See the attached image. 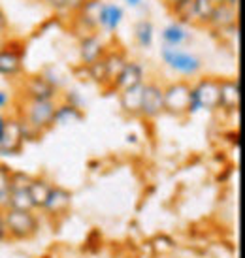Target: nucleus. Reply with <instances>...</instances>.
<instances>
[{"label":"nucleus","mask_w":245,"mask_h":258,"mask_svg":"<svg viewBox=\"0 0 245 258\" xmlns=\"http://www.w3.org/2000/svg\"><path fill=\"white\" fill-rule=\"evenodd\" d=\"M55 100H27L23 98L19 104L17 119L42 136L43 132L53 128V115H55Z\"/></svg>","instance_id":"obj_1"},{"label":"nucleus","mask_w":245,"mask_h":258,"mask_svg":"<svg viewBox=\"0 0 245 258\" xmlns=\"http://www.w3.org/2000/svg\"><path fill=\"white\" fill-rule=\"evenodd\" d=\"M4 222L8 239L14 241H29L40 232V217L36 215V211L4 209Z\"/></svg>","instance_id":"obj_2"},{"label":"nucleus","mask_w":245,"mask_h":258,"mask_svg":"<svg viewBox=\"0 0 245 258\" xmlns=\"http://www.w3.org/2000/svg\"><path fill=\"white\" fill-rule=\"evenodd\" d=\"M219 108V78H202L191 85L187 117L200 111H215Z\"/></svg>","instance_id":"obj_3"},{"label":"nucleus","mask_w":245,"mask_h":258,"mask_svg":"<svg viewBox=\"0 0 245 258\" xmlns=\"http://www.w3.org/2000/svg\"><path fill=\"white\" fill-rule=\"evenodd\" d=\"M160 58L170 70H173L179 76H185V78H193V76H198L204 68V60L198 55L191 53V51H185L181 47H168V45H162L160 47Z\"/></svg>","instance_id":"obj_4"},{"label":"nucleus","mask_w":245,"mask_h":258,"mask_svg":"<svg viewBox=\"0 0 245 258\" xmlns=\"http://www.w3.org/2000/svg\"><path fill=\"white\" fill-rule=\"evenodd\" d=\"M189 93H191V83L187 81H173L164 87V113L172 117H187L189 106Z\"/></svg>","instance_id":"obj_5"},{"label":"nucleus","mask_w":245,"mask_h":258,"mask_svg":"<svg viewBox=\"0 0 245 258\" xmlns=\"http://www.w3.org/2000/svg\"><path fill=\"white\" fill-rule=\"evenodd\" d=\"M70 208H72V192L63 185L53 183L49 196H47L45 204L42 206V209H40V213H43L49 219H63V217L68 215Z\"/></svg>","instance_id":"obj_6"},{"label":"nucleus","mask_w":245,"mask_h":258,"mask_svg":"<svg viewBox=\"0 0 245 258\" xmlns=\"http://www.w3.org/2000/svg\"><path fill=\"white\" fill-rule=\"evenodd\" d=\"M164 113V87L159 81H145L144 94H142V113L140 117L145 119H157Z\"/></svg>","instance_id":"obj_7"},{"label":"nucleus","mask_w":245,"mask_h":258,"mask_svg":"<svg viewBox=\"0 0 245 258\" xmlns=\"http://www.w3.org/2000/svg\"><path fill=\"white\" fill-rule=\"evenodd\" d=\"M21 94L27 100H55L58 89L55 85H51L42 74H38V76H30L23 81Z\"/></svg>","instance_id":"obj_8"},{"label":"nucleus","mask_w":245,"mask_h":258,"mask_svg":"<svg viewBox=\"0 0 245 258\" xmlns=\"http://www.w3.org/2000/svg\"><path fill=\"white\" fill-rule=\"evenodd\" d=\"M23 134H21V126H19V121L17 117H8L6 128L0 136V155L4 157H14V155H19L23 149Z\"/></svg>","instance_id":"obj_9"},{"label":"nucleus","mask_w":245,"mask_h":258,"mask_svg":"<svg viewBox=\"0 0 245 258\" xmlns=\"http://www.w3.org/2000/svg\"><path fill=\"white\" fill-rule=\"evenodd\" d=\"M241 93L239 81L234 78H219V108L226 113H236L239 109Z\"/></svg>","instance_id":"obj_10"},{"label":"nucleus","mask_w":245,"mask_h":258,"mask_svg":"<svg viewBox=\"0 0 245 258\" xmlns=\"http://www.w3.org/2000/svg\"><path fill=\"white\" fill-rule=\"evenodd\" d=\"M23 70V47L8 40L0 49V76L15 78Z\"/></svg>","instance_id":"obj_11"},{"label":"nucleus","mask_w":245,"mask_h":258,"mask_svg":"<svg viewBox=\"0 0 245 258\" xmlns=\"http://www.w3.org/2000/svg\"><path fill=\"white\" fill-rule=\"evenodd\" d=\"M145 83V68L138 60H127L125 68L121 70V74L117 76L115 83L111 85V91L115 93H121L125 89H130V87H136Z\"/></svg>","instance_id":"obj_12"},{"label":"nucleus","mask_w":245,"mask_h":258,"mask_svg":"<svg viewBox=\"0 0 245 258\" xmlns=\"http://www.w3.org/2000/svg\"><path fill=\"white\" fill-rule=\"evenodd\" d=\"M127 55L122 49H106L104 57H102V64H104V87L111 91V85L115 83L117 76L127 64Z\"/></svg>","instance_id":"obj_13"},{"label":"nucleus","mask_w":245,"mask_h":258,"mask_svg":"<svg viewBox=\"0 0 245 258\" xmlns=\"http://www.w3.org/2000/svg\"><path fill=\"white\" fill-rule=\"evenodd\" d=\"M238 25V8L230 6L226 2H221V4H215V10L211 14V19H209L208 27H211L213 30L221 32V30L232 29Z\"/></svg>","instance_id":"obj_14"},{"label":"nucleus","mask_w":245,"mask_h":258,"mask_svg":"<svg viewBox=\"0 0 245 258\" xmlns=\"http://www.w3.org/2000/svg\"><path fill=\"white\" fill-rule=\"evenodd\" d=\"M106 53V47L102 40L98 38V34H89V36H83L80 42V55H81V64L91 66L93 62H96L98 58L104 57Z\"/></svg>","instance_id":"obj_15"},{"label":"nucleus","mask_w":245,"mask_h":258,"mask_svg":"<svg viewBox=\"0 0 245 258\" xmlns=\"http://www.w3.org/2000/svg\"><path fill=\"white\" fill-rule=\"evenodd\" d=\"M142 94H144V83L136 87H130L119 93V106L122 113L129 117H140L142 113Z\"/></svg>","instance_id":"obj_16"},{"label":"nucleus","mask_w":245,"mask_h":258,"mask_svg":"<svg viewBox=\"0 0 245 258\" xmlns=\"http://www.w3.org/2000/svg\"><path fill=\"white\" fill-rule=\"evenodd\" d=\"M122 17H125V12H122L121 6H117V4H102L96 23H98L100 29L113 34L122 23Z\"/></svg>","instance_id":"obj_17"},{"label":"nucleus","mask_w":245,"mask_h":258,"mask_svg":"<svg viewBox=\"0 0 245 258\" xmlns=\"http://www.w3.org/2000/svg\"><path fill=\"white\" fill-rule=\"evenodd\" d=\"M191 40H193L191 32L181 23H170L162 30V43L168 45V47H181V45H185Z\"/></svg>","instance_id":"obj_18"},{"label":"nucleus","mask_w":245,"mask_h":258,"mask_svg":"<svg viewBox=\"0 0 245 258\" xmlns=\"http://www.w3.org/2000/svg\"><path fill=\"white\" fill-rule=\"evenodd\" d=\"M51 181H47L45 177H40V175H34L32 181H30L29 185V194H30V200H32V206L36 211L42 209V206L45 204L47 200V196H49V190H51Z\"/></svg>","instance_id":"obj_19"},{"label":"nucleus","mask_w":245,"mask_h":258,"mask_svg":"<svg viewBox=\"0 0 245 258\" xmlns=\"http://www.w3.org/2000/svg\"><path fill=\"white\" fill-rule=\"evenodd\" d=\"M83 119V111L80 106H74L68 102H60L55 106V115H53V126L55 124H68V122H78Z\"/></svg>","instance_id":"obj_20"},{"label":"nucleus","mask_w":245,"mask_h":258,"mask_svg":"<svg viewBox=\"0 0 245 258\" xmlns=\"http://www.w3.org/2000/svg\"><path fill=\"white\" fill-rule=\"evenodd\" d=\"M4 209H15V211H36L30 200L29 188H19V190H10L8 202Z\"/></svg>","instance_id":"obj_21"},{"label":"nucleus","mask_w":245,"mask_h":258,"mask_svg":"<svg viewBox=\"0 0 245 258\" xmlns=\"http://www.w3.org/2000/svg\"><path fill=\"white\" fill-rule=\"evenodd\" d=\"M134 40H136L138 47L142 49H149L155 40V27L149 19H140L134 27Z\"/></svg>","instance_id":"obj_22"},{"label":"nucleus","mask_w":245,"mask_h":258,"mask_svg":"<svg viewBox=\"0 0 245 258\" xmlns=\"http://www.w3.org/2000/svg\"><path fill=\"white\" fill-rule=\"evenodd\" d=\"M172 14L181 25H195V2L193 0H177L170 6Z\"/></svg>","instance_id":"obj_23"},{"label":"nucleus","mask_w":245,"mask_h":258,"mask_svg":"<svg viewBox=\"0 0 245 258\" xmlns=\"http://www.w3.org/2000/svg\"><path fill=\"white\" fill-rule=\"evenodd\" d=\"M193 2H195V25L206 27L215 10V2L213 0H193Z\"/></svg>","instance_id":"obj_24"},{"label":"nucleus","mask_w":245,"mask_h":258,"mask_svg":"<svg viewBox=\"0 0 245 258\" xmlns=\"http://www.w3.org/2000/svg\"><path fill=\"white\" fill-rule=\"evenodd\" d=\"M10 173H12V168L0 162V209L6 208L8 194H10Z\"/></svg>","instance_id":"obj_25"},{"label":"nucleus","mask_w":245,"mask_h":258,"mask_svg":"<svg viewBox=\"0 0 245 258\" xmlns=\"http://www.w3.org/2000/svg\"><path fill=\"white\" fill-rule=\"evenodd\" d=\"M34 175L25 172H14L10 173V190H19V188H29L30 181H32Z\"/></svg>","instance_id":"obj_26"},{"label":"nucleus","mask_w":245,"mask_h":258,"mask_svg":"<svg viewBox=\"0 0 245 258\" xmlns=\"http://www.w3.org/2000/svg\"><path fill=\"white\" fill-rule=\"evenodd\" d=\"M8 42V19L6 14L0 10V49L6 45Z\"/></svg>","instance_id":"obj_27"},{"label":"nucleus","mask_w":245,"mask_h":258,"mask_svg":"<svg viewBox=\"0 0 245 258\" xmlns=\"http://www.w3.org/2000/svg\"><path fill=\"white\" fill-rule=\"evenodd\" d=\"M87 0H65V10H70V12H80L81 8L85 6Z\"/></svg>","instance_id":"obj_28"},{"label":"nucleus","mask_w":245,"mask_h":258,"mask_svg":"<svg viewBox=\"0 0 245 258\" xmlns=\"http://www.w3.org/2000/svg\"><path fill=\"white\" fill-rule=\"evenodd\" d=\"M8 239V234H6V222H4V209H0V243Z\"/></svg>","instance_id":"obj_29"},{"label":"nucleus","mask_w":245,"mask_h":258,"mask_svg":"<svg viewBox=\"0 0 245 258\" xmlns=\"http://www.w3.org/2000/svg\"><path fill=\"white\" fill-rule=\"evenodd\" d=\"M12 102V96L6 93V91H0V111L8 108V104Z\"/></svg>","instance_id":"obj_30"},{"label":"nucleus","mask_w":245,"mask_h":258,"mask_svg":"<svg viewBox=\"0 0 245 258\" xmlns=\"http://www.w3.org/2000/svg\"><path fill=\"white\" fill-rule=\"evenodd\" d=\"M47 6L51 8V10H65V0H43Z\"/></svg>","instance_id":"obj_31"},{"label":"nucleus","mask_w":245,"mask_h":258,"mask_svg":"<svg viewBox=\"0 0 245 258\" xmlns=\"http://www.w3.org/2000/svg\"><path fill=\"white\" fill-rule=\"evenodd\" d=\"M6 122H8V117L0 111V136H2V132H4V128H6Z\"/></svg>","instance_id":"obj_32"},{"label":"nucleus","mask_w":245,"mask_h":258,"mask_svg":"<svg viewBox=\"0 0 245 258\" xmlns=\"http://www.w3.org/2000/svg\"><path fill=\"white\" fill-rule=\"evenodd\" d=\"M125 2H127V6H130V8H140L144 0H125Z\"/></svg>","instance_id":"obj_33"},{"label":"nucleus","mask_w":245,"mask_h":258,"mask_svg":"<svg viewBox=\"0 0 245 258\" xmlns=\"http://www.w3.org/2000/svg\"><path fill=\"white\" fill-rule=\"evenodd\" d=\"M226 4H230V6H234V8H238L239 6V0H224Z\"/></svg>","instance_id":"obj_34"},{"label":"nucleus","mask_w":245,"mask_h":258,"mask_svg":"<svg viewBox=\"0 0 245 258\" xmlns=\"http://www.w3.org/2000/svg\"><path fill=\"white\" fill-rule=\"evenodd\" d=\"M175 2H177V0H168V4H170V6H172V4H175Z\"/></svg>","instance_id":"obj_35"},{"label":"nucleus","mask_w":245,"mask_h":258,"mask_svg":"<svg viewBox=\"0 0 245 258\" xmlns=\"http://www.w3.org/2000/svg\"><path fill=\"white\" fill-rule=\"evenodd\" d=\"M213 2H215V4H221V2H224V0H213Z\"/></svg>","instance_id":"obj_36"}]
</instances>
